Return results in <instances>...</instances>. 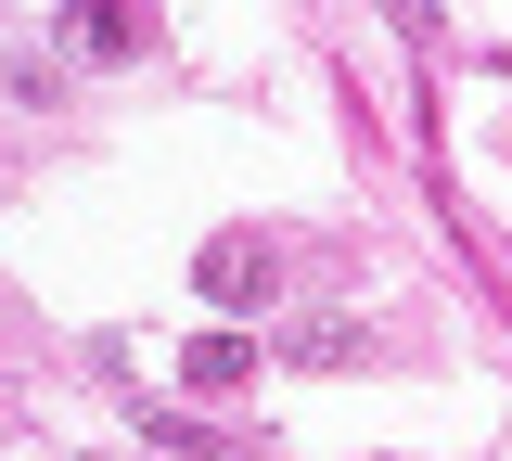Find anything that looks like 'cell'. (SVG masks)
Listing matches in <instances>:
<instances>
[{"instance_id":"cell-1","label":"cell","mask_w":512,"mask_h":461,"mask_svg":"<svg viewBox=\"0 0 512 461\" xmlns=\"http://www.w3.org/2000/svg\"><path fill=\"white\" fill-rule=\"evenodd\" d=\"M192 295H205L218 321H256V308L282 295V257H269V231H218V244L192 257Z\"/></svg>"},{"instance_id":"cell-2","label":"cell","mask_w":512,"mask_h":461,"mask_svg":"<svg viewBox=\"0 0 512 461\" xmlns=\"http://www.w3.org/2000/svg\"><path fill=\"white\" fill-rule=\"evenodd\" d=\"M269 359H282V372H359V359H384V333H359V321H282Z\"/></svg>"},{"instance_id":"cell-3","label":"cell","mask_w":512,"mask_h":461,"mask_svg":"<svg viewBox=\"0 0 512 461\" xmlns=\"http://www.w3.org/2000/svg\"><path fill=\"white\" fill-rule=\"evenodd\" d=\"M141 39H154V26H141L128 0H77V13H64V52H77V65H128Z\"/></svg>"},{"instance_id":"cell-4","label":"cell","mask_w":512,"mask_h":461,"mask_svg":"<svg viewBox=\"0 0 512 461\" xmlns=\"http://www.w3.org/2000/svg\"><path fill=\"white\" fill-rule=\"evenodd\" d=\"M256 359H269L256 333H192V359H180V372H192V397H231V385L256 372Z\"/></svg>"}]
</instances>
